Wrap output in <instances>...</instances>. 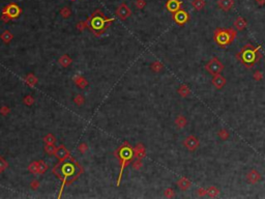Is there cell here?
Listing matches in <instances>:
<instances>
[{"mask_svg": "<svg viewBox=\"0 0 265 199\" xmlns=\"http://www.w3.org/2000/svg\"><path fill=\"white\" fill-rule=\"evenodd\" d=\"M176 184H177L178 188H179L180 190H182V191L189 190V189L191 188V186H192V182L190 181L187 177H184V176L178 179Z\"/></svg>", "mask_w": 265, "mask_h": 199, "instance_id": "14", "label": "cell"}, {"mask_svg": "<svg viewBox=\"0 0 265 199\" xmlns=\"http://www.w3.org/2000/svg\"><path fill=\"white\" fill-rule=\"evenodd\" d=\"M234 1L233 0H217V5L222 11H228L233 8Z\"/></svg>", "mask_w": 265, "mask_h": 199, "instance_id": "15", "label": "cell"}, {"mask_svg": "<svg viewBox=\"0 0 265 199\" xmlns=\"http://www.w3.org/2000/svg\"><path fill=\"white\" fill-rule=\"evenodd\" d=\"M116 16L118 18H120L121 20H126L128 17L132 16V11L125 3H122L116 9Z\"/></svg>", "mask_w": 265, "mask_h": 199, "instance_id": "8", "label": "cell"}, {"mask_svg": "<svg viewBox=\"0 0 265 199\" xmlns=\"http://www.w3.org/2000/svg\"><path fill=\"white\" fill-rule=\"evenodd\" d=\"M151 70L153 72H161L163 70V64H161L159 61H154L153 64H151Z\"/></svg>", "mask_w": 265, "mask_h": 199, "instance_id": "31", "label": "cell"}, {"mask_svg": "<svg viewBox=\"0 0 265 199\" xmlns=\"http://www.w3.org/2000/svg\"><path fill=\"white\" fill-rule=\"evenodd\" d=\"M134 151H135V157L136 159H142L145 158V156H146V151H145V147L143 146V145L141 143H139L137 145V146L134 148Z\"/></svg>", "mask_w": 265, "mask_h": 199, "instance_id": "17", "label": "cell"}, {"mask_svg": "<svg viewBox=\"0 0 265 199\" xmlns=\"http://www.w3.org/2000/svg\"><path fill=\"white\" fill-rule=\"evenodd\" d=\"M173 19H174V21L177 23V24L184 25L187 21H189L190 16L186 11H182V9H179V11H177L176 13L173 14Z\"/></svg>", "mask_w": 265, "mask_h": 199, "instance_id": "9", "label": "cell"}, {"mask_svg": "<svg viewBox=\"0 0 265 199\" xmlns=\"http://www.w3.org/2000/svg\"><path fill=\"white\" fill-rule=\"evenodd\" d=\"M192 5L196 11H201L205 6V0H193Z\"/></svg>", "mask_w": 265, "mask_h": 199, "instance_id": "25", "label": "cell"}, {"mask_svg": "<svg viewBox=\"0 0 265 199\" xmlns=\"http://www.w3.org/2000/svg\"><path fill=\"white\" fill-rule=\"evenodd\" d=\"M22 14V9H21L20 6L18 5L15 2H11V3L8 4L5 8H3L2 9V16L1 19L3 22H8L11 20H15V19L19 18Z\"/></svg>", "mask_w": 265, "mask_h": 199, "instance_id": "4", "label": "cell"}, {"mask_svg": "<svg viewBox=\"0 0 265 199\" xmlns=\"http://www.w3.org/2000/svg\"><path fill=\"white\" fill-rule=\"evenodd\" d=\"M48 169V164H46L44 161H39V173H44Z\"/></svg>", "mask_w": 265, "mask_h": 199, "instance_id": "32", "label": "cell"}, {"mask_svg": "<svg viewBox=\"0 0 265 199\" xmlns=\"http://www.w3.org/2000/svg\"><path fill=\"white\" fill-rule=\"evenodd\" d=\"M87 21H82V22H79L77 24V29H79L80 31H83L86 27H87Z\"/></svg>", "mask_w": 265, "mask_h": 199, "instance_id": "37", "label": "cell"}, {"mask_svg": "<svg viewBox=\"0 0 265 199\" xmlns=\"http://www.w3.org/2000/svg\"><path fill=\"white\" fill-rule=\"evenodd\" d=\"M25 83H26L28 86H30V87H33L37 83V78L33 74H28L26 78H25Z\"/></svg>", "mask_w": 265, "mask_h": 199, "instance_id": "21", "label": "cell"}, {"mask_svg": "<svg viewBox=\"0 0 265 199\" xmlns=\"http://www.w3.org/2000/svg\"><path fill=\"white\" fill-rule=\"evenodd\" d=\"M55 156L59 161H63V160H65V159L69 158V157H71V154H69V151L65 148L64 145H59L58 147H56Z\"/></svg>", "mask_w": 265, "mask_h": 199, "instance_id": "11", "label": "cell"}, {"mask_svg": "<svg viewBox=\"0 0 265 199\" xmlns=\"http://www.w3.org/2000/svg\"><path fill=\"white\" fill-rule=\"evenodd\" d=\"M60 15L62 16L64 19H67L69 18L72 16V11L69 8H67V6H65V8H62L61 9H60Z\"/></svg>", "mask_w": 265, "mask_h": 199, "instance_id": "27", "label": "cell"}, {"mask_svg": "<svg viewBox=\"0 0 265 199\" xmlns=\"http://www.w3.org/2000/svg\"><path fill=\"white\" fill-rule=\"evenodd\" d=\"M44 141L46 144H54L56 141V138L54 137L52 134H48L46 137L44 138Z\"/></svg>", "mask_w": 265, "mask_h": 199, "instance_id": "30", "label": "cell"}, {"mask_svg": "<svg viewBox=\"0 0 265 199\" xmlns=\"http://www.w3.org/2000/svg\"><path fill=\"white\" fill-rule=\"evenodd\" d=\"M205 69L206 71L210 73L211 75H217L224 70V64L220 61L219 58L214 57V58H211V59L206 64Z\"/></svg>", "mask_w": 265, "mask_h": 199, "instance_id": "5", "label": "cell"}, {"mask_svg": "<svg viewBox=\"0 0 265 199\" xmlns=\"http://www.w3.org/2000/svg\"><path fill=\"white\" fill-rule=\"evenodd\" d=\"M28 170H29L30 172L34 173V174L39 173V162H32L28 166Z\"/></svg>", "mask_w": 265, "mask_h": 199, "instance_id": "29", "label": "cell"}, {"mask_svg": "<svg viewBox=\"0 0 265 199\" xmlns=\"http://www.w3.org/2000/svg\"><path fill=\"white\" fill-rule=\"evenodd\" d=\"M181 1H179V0H168L167 3H166V8L170 13L174 14L181 8Z\"/></svg>", "mask_w": 265, "mask_h": 199, "instance_id": "12", "label": "cell"}, {"mask_svg": "<svg viewBox=\"0 0 265 199\" xmlns=\"http://www.w3.org/2000/svg\"><path fill=\"white\" fill-rule=\"evenodd\" d=\"M247 26H248V23H247V21H245V18L238 17L235 21H234V27H235L238 31H242V30H245V28H247Z\"/></svg>", "mask_w": 265, "mask_h": 199, "instance_id": "16", "label": "cell"}, {"mask_svg": "<svg viewBox=\"0 0 265 199\" xmlns=\"http://www.w3.org/2000/svg\"><path fill=\"white\" fill-rule=\"evenodd\" d=\"M78 149L80 151V153H81V154H85L86 151H87V149H88V146H87V144L83 142V143H81L78 146Z\"/></svg>", "mask_w": 265, "mask_h": 199, "instance_id": "41", "label": "cell"}, {"mask_svg": "<svg viewBox=\"0 0 265 199\" xmlns=\"http://www.w3.org/2000/svg\"><path fill=\"white\" fill-rule=\"evenodd\" d=\"M59 64L62 65L63 67H67L69 64H72V59L69 55H63L59 58Z\"/></svg>", "mask_w": 265, "mask_h": 199, "instance_id": "24", "label": "cell"}, {"mask_svg": "<svg viewBox=\"0 0 265 199\" xmlns=\"http://www.w3.org/2000/svg\"><path fill=\"white\" fill-rule=\"evenodd\" d=\"M142 166H143V164H142L141 159H136V161L133 163V168L135 170H140Z\"/></svg>", "mask_w": 265, "mask_h": 199, "instance_id": "34", "label": "cell"}, {"mask_svg": "<svg viewBox=\"0 0 265 199\" xmlns=\"http://www.w3.org/2000/svg\"><path fill=\"white\" fill-rule=\"evenodd\" d=\"M116 156L119 160V165H120V170H119V175L117 179V186L120 185L121 179H122L123 171L128 165H130L133 162V160L136 158L135 157V151L128 142H124V143L119 147L116 151Z\"/></svg>", "mask_w": 265, "mask_h": 199, "instance_id": "3", "label": "cell"}, {"mask_svg": "<svg viewBox=\"0 0 265 199\" xmlns=\"http://www.w3.org/2000/svg\"><path fill=\"white\" fill-rule=\"evenodd\" d=\"M52 172L62 182L61 188H60V194L58 196V197H60L63 189L69 185H71L72 182L76 181L83 173V168L74 158L69 157L67 159L63 161H59V163L56 164L55 167H53Z\"/></svg>", "mask_w": 265, "mask_h": 199, "instance_id": "1", "label": "cell"}, {"mask_svg": "<svg viewBox=\"0 0 265 199\" xmlns=\"http://www.w3.org/2000/svg\"><path fill=\"white\" fill-rule=\"evenodd\" d=\"M214 39L217 42V44L221 46L228 45V44L231 43V42H230L228 30H224V29H221V28H217L214 31Z\"/></svg>", "mask_w": 265, "mask_h": 199, "instance_id": "6", "label": "cell"}, {"mask_svg": "<svg viewBox=\"0 0 265 199\" xmlns=\"http://www.w3.org/2000/svg\"><path fill=\"white\" fill-rule=\"evenodd\" d=\"M177 92L179 93V95H181L182 98H186L191 95V90H190V88L187 87L186 84H181V85L179 86V88L177 89Z\"/></svg>", "mask_w": 265, "mask_h": 199, "instance_id": "19", "label": "cell"}, {"mask_svg": "<svg viewBox=\"0 0 265 199\" xmlns=\"http://www.w3.org/2000/svg\"><path fill=\"white\" fill-rule=\"evenodd\" d=\"M24 103L27 105V106H31L34 103V99L31 97V95H27V97L24 98Z\"/></svg>", "mask_w": 265, "mask_h": 199, "instance_id": "40", "label": "cell"}, {"mask_svg": "<svg viewBox=\"0 0 265 199\" xmlns=\"http://www.w3.org/2000/svg\"><path fill=\"white\" fill-rule=\"evenodd\" d=\"M75 82H76L77 86H79L80 88H85L88 85V82L85 80V78H83L82 76H76L75 77Z\"/></svg>", "mask_w": 265, "mask_h": 199, "instance_id": "23", "label": "cell"}, {"mask_svg": "<svg viewBox=\"0 0 265 199\" xmlns=\"http://www.w3.org/2000/svg\"><path fill=\"white\" fill-rule=\"evenodd\" d=\"M211 83L217 89H222V88L226 85L227 81H226V78H225L224 76H222L221 74H217V75H213Z\"/></svg>", "mask_w": 265, "mask_h": 199, "instance_id": "10", "label": "cell"}, {"mask_svg": "<svg viewBox=\"0 0 265 199\" xmlns=\"http://www.w3.org/2000/svg\"><path fill=\"white\" fill-rule=\"evenodd\" d=\"M220 194H221V191H220V189L217 188L215 186H210L209 188L207 189V195L209 196L210 198L219 197Z\"/></svg>", "mask_w": 265, "mask_h": 199, "instance_id": "18", "label": "cell"}, {"mask_svg": "<svg viewBox=\"0 0 265 199\" xmlns=\"http://www.w3.org/2000/svg\"><path fill=\"white\" fill-rule=\"evenodd\" d=\"M183 145L186 146V149H189L190 151H195L199 146H200V141H199V139L196 137V136L190 135L183 140Z\"/></svg>", "mask_w": 265, "mask_h": 199, "instance_id": "7", "label": "cell"}, {"mask_svg": "<svg viewBox=\"0 0 265 199\" xmlns=\"http://www.w3.org/2000/svg\"><path fill=\"white\" fill-rule=\"evenodd\" d=\"M262 78H263V74H262L260 71H256L254 73V79H255V80L259 81V80H262Z\"/></svg>", "mask_w": 265, "mask_h": 199, "instance_id": "43", "label": "cell"}, {"mask_svg": "<svg viewBox=\"0 0 265 199\" xmlns=\"http://www.w3.org/2000/svg\"><path fill=\"white\" fill-rule=\"evenodd\" d=\"M165 196L167 198H172V197H174L175 196V193H174V190H173V189H171V188H168V189H166L165 190Z\"/></svg>", "mask_w": 265, "mask_h": 199, "instance_id": "36", "label": "cell"}, {"mask_svg": "<svg viewBox=\"0 0 265 199\" xmlns=\"http://www.w3.org/2000/svg\"><path fill=\"white\" fill-rule=\"evenodd\" d=\"M228 32H229V36H230V42H233L234 39L236 37V31L234 29H232V28H230V29H228Z\"/></svg>", "mask_w": 265, "mask_h": 199, "instance_id": "42", "label": "cell"}, {"mask_svg": "<svg viewBox=\"0 0 265 199\" xmlns=\"http://www.w3.org/2000/svg\"><path fill=\"white\" fill-rule=\"evenodd\" d=\"M86 21H87L89 29L94 33V36H100L108 29L114 19L106 17L100 9H97L89 16Z\"/></svg>", "mask_w": 265, "mask_h": 199, "instance_id": "2", "label": "cell"}, {"mask_svg": "<svg viewBox=\"0 0 265 199\" xmlns=\"http://www.w3.org/2000/svg\"><path fill=\"white\" fill-rule=\"evenodd\" d=\"M0 113H1V115H8V114L9 113V109L8 107H2L1 109H0Z\"/></svg>", "mask_w": 265, "mask_h": 199, "instance_id": "45", "label": "cell"}, {"mask_svg": "<svg viewBox=\"0 0 265 199\" xmlns=\"http://www.w3.org/2000/svg\"><path fill=\"white\" fill-rule=\"evenodd\" d=\"M55 151H56V147L54 146V144H46L45 145V151L49 154H55Z\"/></svg>", "mask_w": 265, "mask_h": 199, "instance_id": "28", "label": "cell"}, {"mask_svg": "<svg viewBox=\"0 0 265 199\" xmlns=\"http://www.w3.org/2000/svg\"><path fill=\"white\" fill-rule=\"evenodd\" d=\"M75 103H76L77 105H79V106H81V105H83L84 104V98H83V95H77L76 98H75Z\"/></svg>", "mask_w": 265, "mask_h": 199, "instance_id": "38", "label": "cell"}, {"mask_svg": "<svg viewBox=\"0 0 265 199\" xmlns=\"http://www.w3.org/2000/svg\"><path fill=\"white\" fill-rule=\"evenodd\" d=\"M261 179V174L259 171L255 169H252L250 172H248L247 174V181L250 182L251 185H255Z\"/></svg>", "mask_w": 265, "mask_h": 199, "instance_id": "13", "label": "cell"}, {"mask_svg": "<svg viewBox=\"0 0 265 199\" xmlns=\"http://www.w3.org/2000/svg\"><path fill=\"white\" fill-rule=\"evenodd\" d=\"M8 167V162H6L2 157H0V173H1L2 171H4Z\"/></svg>", "mask_w": 265, "mask_h": 199, "instance_id": "33", "label": "cell"}, {"mask_svg": "<svg viewBox=\"0 0 265 199\" xmlns=\"http://www.w3.org/2000/svg\"><path fill=\"white\" fill-rule=\"evenodd\" d=\"M217 135H219V137L221 138V140H223V141L228 140L230 137V133L226 130V129H221V130L217 132Z\"/></svg>", "mask_w": 265, "mask_h": 199, "instance_id": "26", "label": "cell"}, {"mask_svg": "<svg viewBox=\"0 0 265 199\" xmlns=\"http://www.w3.org/2000/svg\"><path fill=\"white\" fill-rule=\"evenodd\" d=\"M257 3L259 4V5H264V4H265V0H258Z\"/></svg>", "mask_w": 265, "mask_h": 199, "instance_id": "46", "label": "cell"}, {"mask_svg": "<svg viewBox=\"0 0 265 199\" xmlns=\"http://www.w3.org/2000/svg\"><path fill=\"white\" fill-rule=\"evenodd\" d=\"M175 125H176L177 128H179V129H182V128L186 127V126L187 125V120H186V116L178 115L176 119H175Z\"/></svg>", "mask_w": 265, "mask_h": 199, "instance_id": "20", "label": "cell"}, {"mask_svg": "<svg viewBox=\"0 0 265 199\" xmlns=\"http://www.w3.org/2000/svg\"><path fill=\"white\" fill-rule=\"evenodd\" d=\"M135 5H136V8H139V9L144 8L145 5H146V0H136Z\"/></svg>", "mask_w": 265, "mask_h": 199, "instance_id": "35", "label": "cell"}, {"mask_svg": "<svg viewBox=\"0 0 265 199\" xmlns=\"http://www.w3.org/2000/svg\"><path fill=\"white\" fill-rule=\"evenodd\" d=\"M0 39H2V42H4V43L8 44L9 42H11V39H14V36H13V33L9 31V30H5V31H3L1 33V36H0Z\"/></svg>", "mask_w": 265, "mask_h": 199, "instance_id": "22", "label": "cell"}, {"mask_svg": "<svg viewBox=\"0 0 265 199\" xmlns=\"http://www.w3.org/2000/svg\"><path fill=\"white\" fill-rule=\"evenodd\" d=\"M255 1H256V2H257V1H258V0H255Z\"/></svg>", "mask_w": 265, "mask_h": 199, "instance_id": "47", "label": "cell"}, {"mask_svg": "<svg viewBox=\"0 0 265 199\" xmlns=\"http://www.w3.org/2000/svg\"><path fill=\"white\" fill-rule=\"evenodd\" d=\"M30 187H31L33 190H37V188L39 187V182L36 181V179H34V181L31 182V184H30Z\"/></svg>", "mask_w": 265, "mask_h": 199, "instance_id": "44", "label": "cell"}, {"mask_svg": "<svg viewBox=\"0 0 265 199\" xmlns=\"http://www.w3.org/2000/svg\"><path fill=\"white\" fill-rule=\"evenodd\" d=\"M196 192H197V195H198L199 197H204V196L207 195V190H206V189H204V188L197 189Z\"/></svg>", "mask_w": 265, "mask_h": 199, "instance_id": "39", "label": "cell"}]
</instances>
